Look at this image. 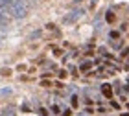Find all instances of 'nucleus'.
I'll use <instances>...</instances> for the list:
<instances>
[{
    "instance_id": "14",
    "label": "nucleus",
    "mask_w": 129,
    "mask_h": 116,
    "mask_svg": "<svg viewBox=\"0 0 129 116\" xmlns=\"http://www.w3.org/2000/svg\"><path fill=\"white\" fill-rule=\"evenodd\" d=\"M72 112H70V109H67V111H63V116H70Z\"/></svg>"
},
{
    "instance_id": "10",
    "label": "nucleus",
    "mask_w": 129,
    "mask_h": 116,
    "mask_svg": "<svg viewBox=\"0 0 129 116\" xmlns=\"http://www.w3.org/2000/svg\"><path fill=\"white\" fill-rule=\"evenodd\" d=\"M76 105H78V98L72 96V107H76Z\"/></svg>"
},
{
    "instance_id": "7",
    "label": "nucleus",
    "mask_w": 129,
    "mask_h": 116,
    "mask_svg": "<svg viewBox=\"0 0 129 116\" xmlns=\"http://www.w3.org/2000/svg\"><path fill=\"white\" fill-rule=\"evenodd\" d=\"M52 111H54L55 114H59V112H61V107H59V105H54V107H52Z\"/></svg>"
},
{
    "instance_id": "12",
    "label": "nucleus",
    "mask_w": 129,
    "mask_h": 116,
    "mask_svg": "<svg viewBox=\"0 0 129 116\" xmlns=\"http://www.w3.org/2000/svg\"><path fill=\"white\" fill-rule=\"evenodd\" d=\"M41 116H48V111H46V109H41Z\"/></svg>"
},
{
    "instance_id": "1",
    "label": "nucleus",
    "mask_w": 129,
    "mask_h": 116,
    "mask_svg": "<svg viewBox=\"0 0 129 116\" xmlns=\"http://www.w3.org/2000/svg\"><path fill=\"white\" fill-rule=\"evenodd\" d=\"M81 15H83V11H81V9H79V11H74V13H70V15H67V17H64V24H70V22L78 20Z\"/></svg>"
},
{
    "instance_id": "13",
    "label": "nucleus",
    "mask_w": 129,
    "mask_h": 116,
    "mask_svg": "<svg viewBox=\"0 0 129 116\" xmlns=\"http://www.w3.org/2000/svg\"><path fill=\"white\" fill-rule=\"evenodd\" d=\"M41 35V31H35V33H31V39H37Z\"/></svg>"
},
{
    "instance_id": "8",
    "label": "nucleus",
    "mask_w": 129,
    "mask_h": 116,
    "mask_svg": "<svg viewBox=\"0 0 129 116\" xmlns=\"http://www.w3.org/2000/svg\"><path fill=\"white\" fill-rule=\"evenodd\" d=\"M114 20V15L113 13H107V22H113Z\"/></svg>"
},
{
    "instance_id": "3",
    "label": "nucleus",
    "mask_w": 129,
    "mask_h": 116,
    "mask_svg": "<svg viewBox=\"0 0 129 116\" xmlns=\"http://www.w3.org/2000/svg\"><path fill=\"white\" fill-rule=\"evenodd\" d=\"M2 116H15V109L13 107H6V111L2 112Z\"/></svg>"
},
{
    "instance_id": "2",
    "label": "nucleus",
    "mask_w": 129,
    "mask_h": 116,
    "mask_svg": "<svg viewBox=\"0 0 129 116\" xmlns=\"http://www.w3.org/2000/svg\"><path fill=\"white\" fill-rule=\"evenodd\" d=\"M102 94H103L105 98H109V100L113 98V89H111V85H107V83L102 85Z\"/></svg>"
},
{
    "instance_id": "5",
    "label": "nucleus",
    "mask_w": 129,
    "mask_h": 116,
    "mask_svg": "<svg viewBox=\"0 0 129 116\" xmlns=\"http://www.w3.org/2000/svg\"><path fill=\"white\" fill-rule=\"evenodd\" d=\"M11 94V89H0V96H9Z\"/></svg>"
},
{
    "instance_id": "15",
    "label": "nucleus",
    "mask_w": 129,
    "mask_h": 116,
    "mask_svg": "<svg viewBox=\"0 0 129 116\" xmlns=\"http://www.w3.org/2000/svg\"><path fill=\"white\" fill-rule=\"evenodd\" d=\"M122 116H129V112H124V114H122Z\"/></svg>"
},
{
    "instance_id": "9",
    "label": "nucleus",
    "mask_w": 129,
    "mask_h": 116,
    "mask_svg": "<svg viewBox=\"0 0 129 116\" xmlns=\"http://www.w3.org/2000/svg\"><path fill=\"white\" fill-rule=\"evenodd\" d=\"M9 74H11L9 68H4V70H2V76H9Z\"/></svg>"
},
{
    "instance_id": "6",
    "label": "nucleus",
    "mask_w": 129,
    "mask_h": 116,
    "mask_svg": "<svg viewBox=\"0 0 129 116\" xmlns=\"http://www.w3.org/2000/svg\"><path fill=\"white\" fill-rule=\"evenodd\" d=\"M57 76H59L61 79H64V78H67V70H59V72H57Z\"/></svg>"
},
{
    "instance_id": "11",
    "label": "nucleus",
    "mask_w": 129,
    "mask_h": 116,
    "mask_svg": "<svg viewBox=\"0 0 129 116\" xmlns=\"http://www.w3.org/2000/svg\"><path fill=\"white\" fill-rule=\"evenodd\" d=\"M111 39H118V33H116V31H111Z\"/></svg>"
},
{
    "instance_id": "4",
    "label": "nucleus",
    "mask_w": 129,
    "mask_h": 116,
    "mask_svg": "<svg viewBox=\"0 0 129 116\" xmlns=\"http://www.w3.org/2000/svg\"><path fill=\"white\" fill-rule=\"evenodd\" d=\"M90 68H92V63H90V61H87V63H83V65H81V70H83V72L90 70Z\"/></svg>"
}]
</instances>
